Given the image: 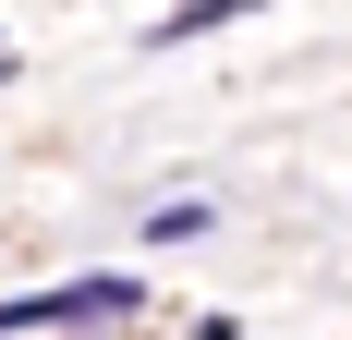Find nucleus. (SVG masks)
Returning a JSON list of instances; mask_svg holds the SVG:
<instances>
[{
	"mask_svg": "<svg viewBox=\"0 0 352 340\" xmlns=\"http://www.w3.org/2000/svg\"><path fill=\"white\" fill-rule=\"evenodd\" d=\"M134 316H146V279L134 268H98V279H61V292H12V304H0V340H25V328L85 340V328H134Z\"/></svg>",
	"mask_w": 352,
	"mask_h": 340,
	"instance_id": "f257e3e1",
	"label": "nucleus"
},
{
	"mask_svg": "<svg viewBox=\"0 0 352 340\" xmlns=\"http://www.w3.org/2000/svg\"><path fill=\"white\" fill-rule=\"evenodd\" d=\"M243 12H267V0H170L146 49H182V36H219V25H243Z\"/></svg>",
	"mask_w": 352,
	"mask_h": 340,
	"instance_id": "f03ea898",
	"label": "nucleus"
},
{
	"mask_svg": "<svg viewBox=\"0 0 352 340\" xmlns=\"http://www.w3.org/2000/svg\"><path fill=\"white\" fill-rule=\"evenodd\" d=\"M195 231H219V206H207V195H170V206H146V243H195Z\"/></svg>",
	"mask_w": 352,
	"mask_h": 340,
	"instance_id": "7ed1b4c3",
	"label": "nucleus"
},
{
	"mask_svg": "<svg viewBox=\"0 0 352 340\" xmlns=\"http://www.w3.org/2000/svg\"><path fill=\"white\" fill-rule=\"evenodd\" d=\"M85 340H134V328H85Z\"/></svg>",
	"mask_w": 352,
	"mask_h": 340,
	"instance_id": "20e7f679",
	"label": "nucleus"
}]
</instances>
